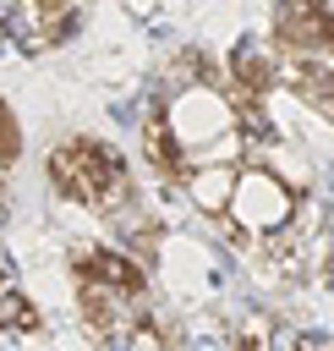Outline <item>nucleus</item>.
Listing matches in <instances>:
<instances>
[{"label": "nucleus", "instance_id": "obj_4", "mask_svg": "<svg viewBox=\"0 0 334 351\" xmlns=\"http://www.w3.org/2000/svg\"><path fill=\"white\" fill-rule=\"evenodd\" d=\"M44 324L38 302L22 296V291H0V335H33Z\"/></svg>", "mask_w": 334, "mask_h": 351}, {"label": "nucleus", "instance_id": "obj_1", "mask_svg": "<svg viewBox=\"0 0 334 351\" xmlns=\"http://www.w3.org/2000/svg\"><path fill=\"white\" fill-rule=\"evenodd\" d=\"M49 186L93 214H115L131 203V170L126 159L99 137H66L49 148Z\"/></svg>", "mask_w": 334, "mask_h": 351}, {"label": "nucleus", "instance_id": "obj_7", "mask_svg": "<svg viewBox=\"0 0 334 351\" xmlns=\"http://www.w3.org/2000/svg\"><path fill=\"white\" fill-rule=\"evenodd\" d=\"M323 247H329V263H334V225L323 230Z\"/></svg>", "mask_w": 334, "mask_h": 351}, {"label": "nucleus", "instance_id": "obj_3", "mask_svg": "<svg viewBox=\"0 0 334 351\" xmlns=\"http://www.w3.org/2000/svg\"><path fill=\"white\" fill-rule=\"evenodd\" d=\"M235 181H241V165H224V159H208V165H197L192 176H186V203L203 214V219H219V214H230V197H235Z\"/></svg>", "mask_w": 334, "mask_h": 351}, {"label": "nucleus", "instance_id": "obj_2", "mask_svg": "<svg viewBox=\"0 0 334 351\" xmlns=\"http://www.w3.org/2000/svg\"><path fill=\"white\" fill-rule=\"evenodd\" d=\"M296 197H301V192H290L268 165H241V181H235V197H230V219H235V225L252 236V247H257L263 236H274V230L290 225Z\"/></svg>", "mask_w": 334, "mask_h": 351}, {"label": "nucleus", "instance_id": "obj_6", "mask_svg": "<svg viewBox=\"0 0 334 351\" xmlns=\"http://www.w3.org/2000/svg\"><path fill=\"white\" fill-rule=\"evenodd\" d=\"M126 346H131V351H164V346H170V335H164V329L153 324V313H148V318L126 335Z\"/></svg>", "mask_w": 334, "mask_h": 351}, {"label": "nucleus", "instance_id": "obj_5", "mask_svg": "<svg viewBox=\"0 0 334 351\" xmlns=\"http://www.w3.org/2000/svg\"><path fill=\"white\" fill-rule=\"evenodd\" d=\"M16 159H22V126H16L11 104L0 99V170H11Z\"/></svg>", "mask_w": 334, "mask_h": 351}]
</instances>
